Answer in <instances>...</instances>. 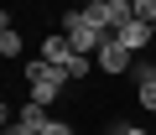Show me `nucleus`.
<instances>
[{
    "label": "nucleus",
    "instance_id": "obj_12",
    "mask_svg": "<svg viewBox=\"0 0 156 135\" xmlns=\"http://www.w3.org/2000/svg\"><path fill=\"white\" fill-rule=\"evenodd\" d=\"M135 21H146V26H156V0H135Z\"/></svg>",
    "mask_w": 156,
    "mask_h": 135
},
{
    "label": "nucleus",
    "instance_id": "obj_5",
    "mask_svg": "<svg viewBox=\"0 0 156 135\" xmlns=\"http://www.w3.org/2000/svg\"><path fill=\"white\" fill-rule=\"evenodd\" d=\"M115 42H120V47H125V52H135V57H140V52H146V47H151V42H156V31H151V26H146V21H135V16H130V21H125V26H120V31H115Z\"/></svg>",
    "mask_w": 156,
    "mask_h": 135
},
{
    "label": "nucleus",
    "instance_id": "obj_2",
    "mask_svg": "<svg viewBox=\"0 0 156 135\" xmlns=\"http://www.w3.org/2000/svg\"><path fill=\"white\" fill-rule=\"evenodd\" d=\"M26 83H31V99L47 109V104H57V94L68 88V73L52 68L47 57H31V62H26Z\"/></svg>",
    "mask_w": 156,
    "mask_h": 135
},
{
    "label": "nucleus",
    "instance_id": "obj_9",
    "mask_svg": "<svg viewBox=\"0 0 156 135\" xmlns=\"http://www.w3.org/2000/svg\"><path fill=\"white\" fill-rule=\"evenodd\" d=\"M62 73H68V83H83V78L94 73V57H73V62L62 68Z\"/></svg>",
    "mask_w": 156,
    "mask_h": 135
},
{
    "label": "nucleus",
    "instance_id": "obj_10",
    "mask_svg": "<svg viewBox=\"0 0 156 135\" xmlns=\"http://www.w3.org/2000/svg\"><path fill=\"white\" fill-rule=\"evenodd\" d=\"M130 73H135V88H140V83H156V62H151V57H135Z\"/></svg>",
    "mask_w": 156,
    "mask_h": 135
},
{
    "label": "nucleus",
    "instance_id": "obj_1",
    "mask_svg": "<svg viewBox=\"0 0 156 135\" xmlns=\"http://www.w3.org/2000/svg\"><path fill=\"white\" fill-rule=\"evenodd\" d=\"M68 42H73V52L78 57H99V47H109L115 42V31H104L83 5H73V11H62V26H57Z\"/></svg>",
    "mask_w": 156,
    "mask_h": 135
},
{
    "label": "nucleus",
    "instance_id": "obj_15",
    "mask_svg": "<svg viewBox=\"0 0 156 135\" xmlns=\"http://www.w3.org/2000/svg\"><path fill=\"white\" fill-rule=\"evenodd\" d=\"M5 135H37V130H26V125H5Z\"/></svg>",
    "mask_w": 156,
    "mask_h": 135
},
{
    "label": "nucleus",
    "instance_id": "obj_13",
    "mask_svg": "<svg viewBox=\"0 0 156 135\" xmlns=\"http://www.w3.org/2000/svg\"><path fill=\"white\" fill-rule=\"evenodd\" d=\"M42 135H73V125H68V119H47V125H42Z\"/></svg>",
    "mask_w": 156,
    "mask_h": 135
},
{
    "label": "nucleus",
    "instance_id": "obj_4",
    "mask_svg": "<svg viewBox=\"0 0 156 135\" xmlns=\"http://www.w3.org/2000/svg\"><path fill=\"white\" fill-rule=\"evenodd\" d=\"M94 68H99V73H109V78H120V73H130V68H135V52H125L120 42H109V47H99Z\"/></svg>",
    "mask_w": 156,
    "mask_h": 135
},
{
    "label": "nucleus",
    "instance_id": "obj_6",
    "mask_svg": "<svg viewBox=\"0 0 156 135\" xmlns=\"http://www.w3.org/2000/svg\"><path fill=\"white\" fill-rule=\"evenodd\" d=\"M37 57H47L52 68H68V62H73L78 52H73V42H68L62 31H47V36H42V52H37Z\"/></svg>",
    "mask_w": 156,
    "mask_h": 135
},
{
    "label": "nucleus",
    "instance_id": "obj_7",
    "mask_svg": "<svg viewBox=\"0 0 156 135\" xmlns=\"http://www.w3.org/2000/svg\"><path fill=\"white\" fill-rule=\"evenodd\" d=\"M21 47H26V42H21V31H16V21H11V11H5V16H0V57L11 62V57H21Z\"/></svg>",
    "mask_w": 156,
    "mask_h": 135
},
{
    "label": "nucleus",
    "instance_id": "obj_11",
    "mask_svg": "<svg viewBox=\"0 0 156 135\" xmlns=\"http://www.w3.org/2000/svg\"><path fill=\"white\" fill-rule=\"evenodd\" d=\"M135 104H140V109H151V114H156V83H140V88H135Z\"/></svg>",
    "mask_w": 156,
    "mask_h": 135
},
{
    "label": "nucleus",
    "instance_id": "obj_14",
    "mask_svg": "<svg viewBox=\"0 0 156 135\" xmlns=\"http://www.w3.org/2000/svg\"><path fill=\"white\" fill-rule=\"evenodd\" d=\"M125 135H156V130H146V125H125Z\"/></svg>",
    "mask_w": 156,
    "mask_h": 135
},
{
    "label": "nucleus",
    "instance_id": "obj_3",
    "mask_svg": "<svg viewBox=\"0 0 156 135\" xmlns=\"http://www.w3.org/2000/svg\"><path fill=\"white\" fill-rule=\"evenodd\" d=\"M83 11H89V16L104 26V31H120V26L135 16V0H89Z\"/></svg>",
    "mask_w": 156,
    "mask_h": 135
},
{
    "label": "nucleus",
    "instance_id": "obj_8",
    "mask_svg": "<svg viewBox=\"0 0 156 135\" xmlns=\"http://www.w3.org/2000/svg\"><path fill=\"white\" fill-rule=\"evenodd\" d=\"M47 119H52V114H47L37 99H26V104L16 109V125H26V130H37V135H42V125H47Z\"/></svg>",
    "mask_w": 156,
    "mask_h": 135
},
{
    "label": "nucleus",
    "instance_id": "obj_16",
    "mask_svg": "<svg viewBox=\"0 0 156 135\" xmlns=\"http://www.w3.org/2000/svg\"><path fill=\"white\" fill-rule=\"evenodd\" d=\"M109 135H125V119H115V125H109Z\"/></svg>",
    "mask_w": 156,
    "mask_h": 135
}]
</instances>
